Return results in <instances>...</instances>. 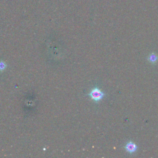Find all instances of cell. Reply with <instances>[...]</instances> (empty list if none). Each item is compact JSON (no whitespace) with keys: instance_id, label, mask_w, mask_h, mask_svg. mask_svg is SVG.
<instances>
[{"instance_id":"obj_1","label":"cell","mask_w":158,"mask_h":158,"mask_svg":"<svg viewBox=\"0 0 158 158\" xmlns=\"http://www.w3.org/2000/svg\"><path fill=\"white\" fill-rule=\"evenodd\" d=\"M90 96L91 98L96 101L101 100L104 96V93L98 88H94L90 93Z\"/></svg>"},{"instance_id":"obj_3","label":"cell","mask_w":158,"mask_h":158,"mask_svg":"<svg viewBox=\"0 0 158 158\" xmlns=\"http://www.w3.org/2000/svg\"><path fill=\"white\" fill-rule=\"evenodd\" d=\"M148 59H149V61L151 62V63H156V61H157V55L156 54H151L150 56V57H149V58H148Z\"/></svg>"},{"instance_id":"obj_2","label":"cell","mask_w":158,"mask_h":158,"mask_svg":"<svg viewBox=\"0 0 158 158\" xmlns=\"http://www.w3.org/2000/svg\"><path fill=\"white\" fill-rule=\"evenodd\" d=\"M136 148H137L136 145L134 143H133V142H129V143H128L126 145V146H125V149H126V150H127L128 153H134V152L136 150Z\"/></svg>"}]
</instances>
